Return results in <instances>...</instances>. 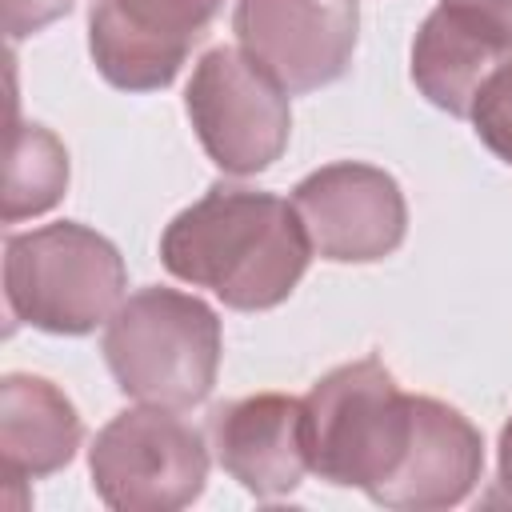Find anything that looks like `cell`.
<instances>
[{
    "mask_svg": "<svg viewBox=\"0 0 512 512\" xmlns=\"http://www.w3.org/2000/svg\"><path fill=\"white\" fill-rule=\"evenodd\" d=\"M412 436V396L376 360L332 368L304 396L308 468L336 488L376 496L396 472Z\"/></svg>",
    "mask_w": 512,
    "mask_h": 512,
    "instance_id": "obj_4",
    "label": "cell"
},
{
    "mask_svg": "<svg viewBox=\"0 0 512 512\" xmlns=\"http://www.w3.org/2000/svg\"><path fill=\"white\" fill-rule=\"evenodd\" d=\"M88 472L96 496L116 512H176L204 492L208 448L176 408L140 404L96 432Z\"/></svg>",
    "mask_w": 512,
    "mask_h": 512,
    "instance_id": "obj_5",
    "label": "cell"
},
{
    "mask_svg": "<svg viewBox=\"0 0 512 512\" xmlns=\"http://www.w3.org/2000/svg\"><path fill=\"white\" fill-rule=\"evenodd\" d=\"M484 472V440L480 428L452 404L436 396H412V436L408 448L388 476V484L372 496L396 512H432L468 500Z\"/></svg>",
    "mask_w": 512,
    "mask_h": 512,
    "instance_id": "obj_11",
    "label": "cell"
},
{
    "mask_svg": "<svg viewBox=\"0 0 512 512\" xmlns=\"http://www.w3.org/2000/svg\"><path fill=\"white\" fill-rule=\"evenodd\" d=\"M440 4H452L460 12H472L476 20L500 28L504 36H512V0H440Z\"/></svg>",
    "mask_w": 512,
    "mask_h": 512,
    "instance_id": "obj_17",
    "label": "cell"
},
{
    "mask_svg": "<svg viewBox=\"0 0 512 512\" xmlns=\"http://www.w3.org/2000/svg\"><path fill=\"white\" fill-rule=\"evenodd\" d=\"M468 120L484 140V148L504 164H512V56L488 76V84L472 100Z\"/></svg>",
    "mask_w": 512,
    "mask_h": 512,
    "instance_id": "obj_15",
    "label": "cell"
},
{
    "mask_svg": "<svg viewBox=\"0 0 512 512\" xmlns=\"http://www.w3.org/2000/svg\"><path fill=\"white\" fill-rule=\"evenodd\" d=\"M68 188V152L44 124L12 120L4 168V224L48 212Z\"/></svg>",
    "mask_w": 512,
    "mask_h": 512,
    "instance_id": "obj_14",
    "label": "cell"
},
{
    "mask_svg": "<svg viewBox=\"0 0 512 512\" xmlns=\"http://www.w3.org/2000/svg\"><path fill=\"white\" fill-rule=\"evenodd\" d=\"M184 108L208 160L232 176H256L288 148V92L244 48H208L192 68Z\"/></svg>",
    "mask_w": 512,
    "mask_h": 512,
    "instance_id": "obj_6",
    "label": "cell"
},
{
    "mask_svg": "<svg viewBox=\"0 0 512 512\" xmlns=\"http://www.w3.org/2000/svg\"><path fill=\"white\" fill-rule=\"evenodd\" d=\"M164 268L196 288H212L236 312H264L292 296L312 260V240L296 208L272 192L212 184L172 216L160 236Z\"/></svg>",
    "mask_w": 512,
    "mask_h": 512,
    "instance_id": "obj_1",
    "label": "cell"
},
{
    "mask_svg": "<svg viewBox=\"0 0 512 512\" xmlns=\"http://www.w3.org/2000/svg\"><path fill=\"white\" fill-rule=\"evenodd\" d=\"M488 504H512V416L500 428V444H496V492L488 496Z\"/></svg>",
    "mask_w": 512,
    "mask_h": 512,
    "instance_id": "obj_18",
    "label": "cell"
},
{
    "mask_svg": "<svg viewBox=\"0 0 512 512\" xmlns=\"http://www.w3.org/2000/svg\"><path fill=\"white\" fill-rule=\"evenodd\" d=\"M80 440L84 420L52 380L28 372L0 380V472L8 484L68 468Z\"/></svg>",
    "mask_w": 512,
    "mask_h": 512,
    "instance_id": "obj_13",
    "label": "cell"
},
{
    "mask_svg": "<svg viewBox=\"0 0 512 512\" xmlns=\"http://www.w3.org/2000/svg\"><path fill=\"white\" fill-rule=\"evenodd\" d=\"M356 0H236L240 48L288 92L304 96L340 80L356 52Z\"/></svg>",
    "mask_w": 512,
    "mask_h": 512,
    "instance_id": "obj_8",
    "label": "cell"
},
{
    "mask_svg": "<svg viewBox=\"0 0 512 512\" xmlns=\"http://www.w3.org/2000/svg\"><path fill=\"white\" fill-rule=\"evenodd\" d=\"M292 208L320 252L332 264H372L392 256L408 232V204L400 184L360 160H336L308 172L292 188Z\"/></svg>",
    "mask_w": 512,
    "mask_h": 512,
    "instance_id": "obj_7",
    "label": "cell"
},
{
    "mask_svg": "<svg viewBox=\"0 0 512 512\" xmlns=\"http://www.w3.org/2000/svg\"><path fill=\"white\" fill-rule=\"evenodd\" d=\"M220 8L224 0H92V64L124 92L168 88Z\"/></svg>",
    "mask_w": 512,
    "mask_h": 512,
    "instance_id": "obj_9",
    "label": "cell"
},
{
    "mask_svg": "<svg viewBox=\"0 0 512 512\" xmlns=\"http://www.w3.org/2000/svg\"><path fill=\"white\" fill-rule=\"evenodd\" d=\"M128 268L108 236L60 220L4 236V304L12 324L84 336L124 304Z\"/></svg>",
    "mask_w": 512,
    "mask_h": 512,
    "instance_id": "obj_3",
    "label": "cell"
},
{
    "mask_svg": "<svg viewBox=\"0 0 512 512\" xmlns=\"http://www.w3.org/2000/svg\"><path fill=\"white\" fill-rule=\"evenodd\" d=\"M0 4H4V32L16 44V40L48 28L52 20L68 16L76 0H0Z\"/></svg>",
    "mask_w": 512,
    "mask_h": 512,
    "instance_id": "obj_16",
    "label": "cell"
},
{
    "mask_svg": "<svg viewBox=\"0 0 512 512\" xmlns=\"http://www.w3.org/2000/svg\"><path fill=\"white\" fill-rule=\"evenodd\" d=\"M508 56L512 36L476 20L472 12L436 4L412 40V84L420 96H428V104L468 116L472 100Z\"/></svg>",
    "mask_w": 512,
    "mask_h": 512,
    "instance_id": "obj_12",
    "label": "cell"
},
{
    "mask_svg": "<svg viewBox=\"0 0 512 512\" xmlns=\"http://www.w3.org/2000/svg\"><path fill=\"white\" fill-rule=\"evenodd\" d=\"M220 468L252 496L276 500L300 488L308 472L304 400L284 392H256L228 400L208 420Z\"/></svg>",
    "mask_w": 512,
    "mask_h": 512,
    "instance_id": "obj_10",
    "label": "cell"
},
{
    "mask_svg": "<svg viewBox=\"0 0 512 512\" xmlns=\"http://www.w3.org/2000/svg\"><path fill=\"white\" fill-rule=\"evenodd\" d=\"M100 352L124 396L184 412L216 384L220 320L192 292L140 288L104 324Z\"/></svg>",
    "mask_w": 512,
    "mask_h": 512,
    "instance_id": "obj_2",
    "label": "cell"
}]
</instances>
